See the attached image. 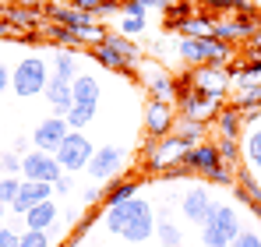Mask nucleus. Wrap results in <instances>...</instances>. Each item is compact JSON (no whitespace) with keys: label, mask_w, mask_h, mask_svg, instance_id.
I'll list each match as a JSON object with an SVG mask.
<instances>
[{"label":"nucleus","mask_w":261,"mask_h":247,"mask_svg":"<svg viewBox=\"0 0 261 247\" xmlns=\"http://www.w3.org/2000/svg\"><path fill=\"white\" fill-rule=\"evenodd\" d=\"M258 215H261V208H258Z\"/></svg>","instance_id":"53"},{"label":"nucleus","mask_w":261,"mask_h":247,"mask_svg":"<svg viewBox=\"0 0 261 247\" xmlns=\"http://www.w3.org/2000/svg\"><path fill=\"white\" fill-rule=\"evenodd\" d=\"M120 166H124V149H120V145H99L95 156H92V163H88V173H92L95 180L110 184V180H117Z\"/></svg>","instance_id":"11"},{"label":"nucleus","mask_w":261,"mask_h":247,"mask_svg":"<svg viewBox=\"0 0 261 247\" xmlns=\"http://www.w3.org/2000/svg\"><path fill=\"white\" fill-rule=\"evenodd\" d=\"M92 156H95V145L88 141L82 131H71V134H67V141L57 149V163L64 166L67 173H82V169H88Z\"/></svg>","instance_id":"6"},{"label":"nucleus","mask_w":261,"mask_h":247,"mask_svg":"<svg viewBox=\"0 0 261 247\" xmlns=\"http://www.w3.org/2000/svg\"><path fill=\"white\" fill-rule=\"evenodd\" d=\"M18 247H49V233L46 230H25Z\"/></svg>","instance_id":"36"},{"label":"nucleus","mask_w":261,"mask_h":247,"mask_svg":"<svg viewBox=\"0 0 261 247\" xmlns=\"http://www.w3.org/2000/svg\"><path fill=\"white\" fill-rule=\"evenodd\" d=\"M43 14L49 18V21H57V25H67V29H74L78 36L85 32V29H92L95 25V18H88V14H82L78 7H71V4H46ZM85 46V42H82Z\"/></svg>","instance_id":"16"},{"label":"nucleus","mask_w":261,"mask_h":247,"mask_svg":"<svg viewBox=\"0 0 261 247\" xmlns=\"http://www.w3.org/2000/svg\"><path fill=\"white\" fill-rule=\"evenodd\" d=\"M145 88L155 103H173L176 99V78H170L166 71H148L145 75Z\"/></svg>","instance_id":"21"},{"label":"nucleus","mask_w":261,"mask_h":247,"mask_svg":"<svg viewBox=\"0 0 261 247\" xmlns=\"http://www.w3.org/2000/svg\"><path fill=\"white\" fill-rule=\"evenodd\" d=\"M233 247H261V237L254 233V230H244V233L233 240Z\"/></svg>","instance_id":"41"},{"label":"nucleus","mask_w":261,"mask_h":247,"mask_svg":"<svg viewBox=\"0 0 261 247\" xmlns=\"http://www.w3.org/2000/svg\"><path fill=\"white\" fill-rule=\"evenodd\" d=\"M138 4H141L145 11H148V7H163V11H166V0H138Z\"/></svg>","instance_id":"49"},{"label":"nucleus","mask_w":261,"mask_h":247,"mask_svg":"<svg viewBox=\"0 0 261 247\" xmlns=\"http://www.w3.org/2000/svg\"><path fill=\"white\" fill-rule=\"evenodd\" d=\"M247 50H251V53H261V25H258V32L247 39Z\"/></svg>","instance_id":"48"},{"label":"nucleus","mask_w":261,"mask_h":247,"mask_svg":"<svg viewBox=\"0 0 261 247\" xmlns=\"http://www.w3.org/2000/svg\"><path fill=\"white\" fill-rule=\"evenodd\" d=\"M120 11H124V18H145V14H148L138 0H120Z\"/></svg>","instance_id":"40"},{"label":"nucleus","mask_w":261,"mask_h":247,"mask_svg":"<svg viewBox=\"0 0 261 247\" xmlns=\"http://www.w3.org/2000/svg\"><path fill=\"white\" fill-rule=\"evenodd\" d=\"M176 205H180V212H184V219H187V223H194V226H205V223H208V215L216 212L212 194H208L201 184H191Z\"/></svg>","instance_id":"8"},{"label":"nucleus","mask_w":261,"mask_h":247,"mask_svg":"<svg viewBox=\"0 0 261 247\" xmlns=\"http://www.w3.org/2000/svg\"><path fill=\"white\" fill-rule=\"evenodd\" d=\"M39 32L46 36V42H53V46H60V50H78V46H82V36H78L74 29L57 25V21H46Z\"/></svg>","instance_id":"24"},{"label":"nucleus","mask_w":261,"mask_h":247,"mask_svg":"<svg viewBox=\"0 0 261 247\" xmlns=\"http://www.w3.org/2000/svg\"><path fill=\"white\" fill-rule=\"evenodd\" d=\"M0 219H4V202H0Z\"/></svg>","instance_id":"51"},{"label":"nucleus","mask_w":261,"mask_h":247,"mask_svg":"<svg viewBox=\"0 0 261 247\" xmlns=\"http://www.w3.org/2000/svg\"><path fill=\"white\" fill-rule=\"evenodd\" d=\"M18 191H21V180H18V177H4V180H0V202H11V205H14Z\"/></svg>","instance_id":"37"},{"label":"nucleus","mask_w":261,"mask_h":247,"mask_svg":"<svg viewBox=\"0 0 261 247\" xmlns=\"http://www.w3.org/2000/svg\"><path fill=\"white\" fill-rule=\"evenodd\" d=\"M46 82H49V60L36 57V53H32V57H21V60L11 67V88H14L21 99L46 92Z\"/></svg>","instance_id":"3"},{"label":"nucleus","mask_w":261,"mask_h":247,"mask_svg":"<svg viewBox=\"0 0 261 247\" xmlns=\"http://www.w3.org/2000/svg\"><path fill=\"white\" fill-rule=\"evenodd\" d=\"M205 131H208V124L194 120V117H176V124H173V134H176V138H184L187 145L205 141Z\"/></svg>","instance_id":"26"},{"label":"nucleus","mask_w":261,"mask_h":247,"mask_svg":"<svg viewBox=\"0 0 261 247\" xmlns=\"http://www.w3.org/2000/svg\"><path fill=\"white\" fill-rule=\"evenodd\" d=\"M67 134H71V127L64 117H46V120L36 124V131H32V149H39V152H49V156H57V149L67 141Z\"/></svg>","instance_id":"7"},{"label":"nucleus","mask_w":261,"mask_h":247,"mask_svg":"<svg viewBox=\"0 0 261 247\" xmlns=\"http://www.w3.org/2000/svg\"><path fill=\"white\" fill-rule=\"evenodd\" d=\"M145 25H148V18H124L120 21V32L130 36V39H138V32H145Z\"/></svg>","instance_id":"38"},{"label":"nucleus","mask_w":261,"mask_h":247,"mask_svg":"<svg viewBox=\"0 0 261 247\" xmlns=\"http://www.w3.org/2000/svg\"><path fill=\"white\" fill-rule=\"evenodd\" d=\"M64 120H67V127H71V131H82L85 124L95 120V106H71Z\"/></svg>","instance_id":"32"},{"label":"nucleus","mask_w":261,"mask_h":247,"mask_svg":"<svg viewBox=\"0 0 261 247\" xmlns=\"http://www.w3.org/2000/svg\"><path fill=\"white\" fill-rule=\"evenodd\" d=\"M92 60L99 64V67H106V71H117V75H127V78H134V64H127L110 42L102 39L99 46H92Z\"/></svg>","instance_id":"20"},{"label":"nucleus","mask_w":261,"mask_h":247,"mask_svg":"<svg viewBox=\"0 0 261 247\" xmlns=\"http://www.w3.org/2000/svg\"><path fill=\"white\" fill-rule=\"evenodd\" d=\"M216 145H219V156H222V163H226V166H237V163H240V156H244V152H240V141H237V138H219Z\"/></svg>","instance_id":"33"},{"label":"nucleus","mask_w":261,"mask_h":247,"mask_svg":"<svg viewBox=\"0 0 261 247\" xmlns=\"http://www.w3.org/2000/svg\"><path fill=\"white\" fill-rule=\"evenodd\" d=\"M99 78L95 75H78L71 82V95H74V106H99Z\"/></svg>","instance_id":"22"},{"label":"nucleus","mask_w":261,"mask_h":247,"mask_svg":"<svg viewBox=\"0 0 261 247\" xmlns=\"http://www.w3.org/2000/svg\"><path fill=\"white\" fill-rule=\"evenodd\" d=\"M212 29H216V21L208 14H191L187 21L176 25L173 32H184V39H198V36H212Z\"/></svg>","instance_id":"28"},{"label":"nucleus","mask_w":261,"mask_h":247,"mask_svg":"<svg viewBox=\"0 0 261 247\" xmlns=\"http://www.w3.org/2000/svg\"><path fill=\"white\" fill-rule=\"evenodd\" d=\"M57 215H60V208H57L53 198H49V202H43V205H36V208L25 212V230H49V226L57 223Z\"/></svg>","instance_id":"25"},{"label":"nucleus","mask_w":261,"mask_h":247,"mask_svg":"<svg viewBox=\"0 0 261 247\" xmlns=\"http://www.w3.org/2000/svg\"><path fill=\"white\" fill-rule=\"evenodd\" d=\"M4 88H11V67L0 60V92H4Z\"/></svg>","instance_id":"46"},{"label":"nucleus","mask_w":261,"mask_h":247,"mask_svg":"<svg viewBox=\"0 0 261 247\" xmlns=\"http://www.w3.org/2000/svg\"><path fill=\"white\" fill-rule=\"evenodd\" d=\"M187 141L184 138H152L148 145H145V166L152 169V173H166V169H173V166L184 163V156H187Z\"/></svg>","instance_id":"5"},{"label":"nucleus","mask_w":261,"mask_h":247,"mask_svg":"<svg viewBox=\"0 0 261 247\" xmlns=\"http://www.w3.org/2000/svg\"><path fill=\"white\" fill-rule=\"evenodd\" d=\"M176 53H180V60L191 64V67H208V64L226 67V60H229V46L219 42V39H212V36L180 39V42H176Z\"/></svg>","instance_id":"4"},{"label":"nucleus","mask_w":261,"mask_h":247,"mask_svg":"<svg viewBox=\"0 0 261 247\" xmlns=\"http://www.w3.org/2000/svg\"><path fill=\"white\" fill-rule=\"evenodd\" d=\"M21 173H25V180H39V184H57L60 177H64V166L57 163V156H49V152H39V149H32L25 159H21Z\"/></svg>","instance_id":"10"},{"label":"nucleus","mask_w":261,"mask_h":247,"mask_svg":"<svg viewBox=\"0 0 261 247\" xmlns=\"http://www.w3.org/2000/svg\"><path fill=\"white\" fill-rule=\"evenodd\" d=\"M49 194H53V184H39V180H21V191H18V198H14V212L18 215H25L29 208L43 205V202H49Z\"/></svg>","instance_id":"17"},{"label":"nucleus","mask_w":261,"mask_h":247,"mask_svg":"<svg viewBox=\"0 0 261 247\" xmlns=\"http://www.w3.org/2000/svg\"><path fill=\"white\" fill-rule=\"evenodd\" d=\"M46 103L53 106V113L57 117H67V110L74 106V95H71V82H64V78H57V75H49V82H46Z\"/></svg>","instance_id":"19"},{"label":"nucleus","mask_w":261,"mask_h":247,"mask_svg":"<svg viewBox=\"0 0 261 247\" xmlns=\"http://www.w3.org/2000/svg\"><path fill=\"white\" fill-rule=\"evenodd\" d=\"M184 169H191V173H201L205 180L216 173V169H222V156H219V145L216 141H198V145H191L187 149V156H184Z\"/></svg>","instance_id":"9"},{"label":"nucleus","mask_w":261,"mask_h":247,"mask_svg":"<svg viewBox=\"0 0 261 247\" xmlns=\"http://www.w3.org/2000/svg\"><path fill=\"white\" fill-rule=\"evenodd\" d=\"M244 156L251 159V166H254V169H261V127L247 134V141H244Z\"/></svg>","instance_id":"34"},{"label":"nucleus","mask_w":261,"mask_h":247,"mask_svg":"<svg viewBox=\"0 0 261 247\" xmlns=\"http://www.w3.org/2000/svg\"><path fill=\"white\" fill-rule=\"evenodd\" d=\"M240 233H244V226H240L237 208L216 202V212H212L208 223L201 226V244L205 247H233V240H237Z\"/></svg>","instance_id":"2"},{"label":"nucleus","mask_w":261,"mask_h":247,"mask_svg":"<svg viewBox=\"0 0 261 247\" xmlns=\"http://www.w3.org/2000/svg\"><path fill=\"white\" fill-rule=\"evenodd\" d=\"M4 18L11 21V29L14 32H39L43 29V4H11V7H4Z\"/></svg>","instance_id":"15"},{"label":"nucleus","mask_w":261,"mask_h":247,"mask_svg":"<svg viewBox=\"0 0 261 247\" xmlns=\"http://www.w3.org/2000/svg\"><path fill=\"white\" fill-rule=\"evenodd\" d=\"M155 237H159V244L163 247H180L184 244V233H180V226L176 223H155Z\"/></svg>","instance_id":"31"},{"label":"nucleus","mask_w":261,"mask_h":247,"mask_svg":"<svg viewBox=\"0 0 261 247\" xmlns=\"http://www.w3.org/2000/svg\"><path fill=\"white\" fill-rule=\"evenodd\" d=\"M102 223H106V230L110 233H117L120 240H127V244H145L148 237H155V208L148 205V202H141V198H130L124 205L117 208H106L102 212Z\"/></svg>","instance_id":"1"},{"label":"nucleus","mask_w":261,"mask_h":247,"mask_svg":"<svg viewBox=\"0 0 261 247\" xmlns=\"http://www.w3.org/2000/svg\"><path fill=\"white\" fill-rule=\"evenodd\" d=\"M176 113L173 110V103H148L145 106V134L148 138H170L173 134V124H176Z\"/></svg>","instance_id":"12"},{"label":"nucleus","mask_w":261,"mask_h":247,"mask_svg":"<svg viewBox=\"0 0 261 247\" xmlns=\"http://www.w3.org/2000/svg\"><path fill=\"white\" fill-rule=\"evenodd\" d=\"M219 110H222V103L212 99V95H205V92H198V88L180 95V117H194V120L208 124V120H216Z\"/></svg>","instance_id":"14"},{"label":"nucleus","mask_w":261,"mask_h":247,"mask_svg":"<svg viewBox=\"0 0 261 247\" xmlns=\"http://www.w3.org/2000/svg\"><path fill=\"white\" fill-rule=\"evenodd\" d=\"M0 7H11V0H0Z\"/></svg>","instance_id":"50"},{"label":"nucleus","mask_w":261,"mask_h":247,"mask_svg":"<svg viewBox=\"0 0 261 247\" xmlns=\"http://www.w3.org/2000/svg\"><path fill=\"white\" fill-rule=\"evenodd\" d=\"M113 4H120V0H113Z\"/></svg>","instance_id":"52"},{"label":"nucleus","mask_w":261,"mask_h":247,"mask_svg":"<svg viewBox=\"0 0 261 247\" xmlns=\"http://www.w3.org/2000/svg\"><path fill=\"white\" fill-rule=\"evenodd\" d=\"M71 187H74V180H71L67 173H64V177H60V180L53 184V191H57V194H71Z\"/></svg>","instance_id":"45"},{"label":"nucleus","mask_w":261,"mask_h":247,"mask_svg":"<svg viewBox=\"0 0 261 247\" xmlns=\"http://www.w3.org/2000/svg\"><path fill=\"white\" fill-rule=\"evenodd\" d=\"M0 39H14V29H11V21L0 14Z\"/></svg>","instance_id":"47"},{"label":"nucleus","mask_w":261,"mask_h":247,"mask_svg":"<svg viewBox=\"0 0 261 247\" xmlns=\"http://www.w3.org/2000/svg\"><path fill=\"white\" fill-rule=\"evenodd\" d=\"M49 75L64 78V82H74L82 75V64L74 57V50H53V60H49Z\"/></svg>","instance_id":"23"},{"label":"nucleus","mask_w":261,"mask_h":247,"mask_svg":"<svg viewBox=\"0 0 261 247\" xmlns=\"http://www.w3.org/2000/svg\"><path fill=\"white\" fill-rule=\"evenodd\" d=\"M216 124L222 131V138H240V127H244V110L237 106H222L216 113Z\"/></svg>","instance_id":"27"},{"label":"nucleus","mask_w":261,"mask_h":247,"mask_svg":"<svg viewBox=\"0 0 261 247\" xmlns=\"http://www.w3.org/2000/svg\"><path fill=\"white\" fill-rule=\"evenodd\" d=\"M208 11H226V14H254L258 4H247V0H201Z\"/></svg>","instance_id":"30"},{"label":"nucleus","mask_w":261,"mask_h":247,"mask_svg":"<svg viewBox=\"0 0 261 247\" xmlns=\"http://www.w3.org/2000/svg\"><path fill=\"white\" fill-rule=\"evenodd\" d=\"M82 205H85V208L102 205V191H99V187H88V191H82Z\"/></svg>","instance_id":"43"},{"label":"nucleus","mask_w":261,"mask_h":247,"mask_svg":"<svg viewBox=\"0 0 261 247\" xmlns=\"http://www.w3.org/2000/svg\"><path fill=\"white\" fill-rule=\"evenodd\" d=\"M258 32V18L254 14H233V18H222L216 21V29H212V39L219 42H237V39H251Z\"/></svg>","instance_id":"13"},{"label":"nucleus","mask_w":261,"mask_h":247,"mask_svg":"<svg viewBox=\"0 0 261 247\" xmlns=\"http://www.w3.org/2000/svg\"><path fill=\"white\" fill-rule=\"evenodd\" d=\"M106 42L127 60V64H138L141 60V50H138V39H130V36H124V32H106Z\"/></svg>","instance_id":"29"},{"label":"nucleus","mask_w":261,"mask_h":247,"mask_svg":"<svg viewBox=\"0 0 261 247\" xmlns=\"http://www.w3.org/2000/svg\"><path fill=\"white\" fill-rule=\"evenodd\" d=\"M166 11H170V29H176L180 21H187V18L194 14V4H191V0H176V4H170Z\"/></svg>","instance_id":"35"},{"label":"nucleus","mask_w":261,"mask_h":247,"mask_svg":"<svg viewBox=\"0 0 261 247\" xmlns=\"http://www.w3.org/2000/svg\"><path fill=\"white\" fill-rule=\"evenodd\" d=\"M138 187H141V180H134V177H117V180H110V184L102 187V205L106 208L124 205L130 198H138Z\"/></svg>","instance_id":"18"},{"label":"nucleus","mask_w":261,"mask_h":247,"mask_svg":"<svg viewBox=\"0 0 261 247\" xmlns=\"http://www.w3.org/2000/svg\"><path fill=\"white\" fill-rule=\"evenodd\" d=\"M0 169H4L7 177L21 173V156H14V152H0Z\"/></svg>","instance_id":"39"},{"label":"nucleus","mask_w":261,"mask_h":247,"mask_svg":"<svg viewBox=\"0 0 261 247\" xmlns=\"http://www.w3.org/2000/svg\"><path fill=\"white\" fill-rule=\"evenodd\" d=\"M18 240H21V233H14V230L0 226V247H18Z\"/></svg>","instance_id":"44"},{"label":"nucleus","mask_w":261,"mask_h":247,"mask_svg":"<svg viewBox=\"0 0 261 247\" xmlns=\"http://www.w3.org/2000/svg\"><path fill=\"white\" fill-rule=\"evenodd\" d=\"M11 152L25 159V156L32 152V138H25V134H18V138H14V145H11Z\"/></svg>","instance_id":"42"}]
</instances>
